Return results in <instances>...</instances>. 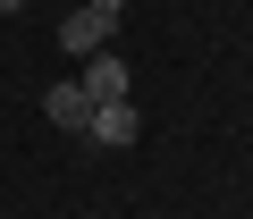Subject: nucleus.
I'll list each match as a JSON object with an SVG mask.
<instances>
[{
  "mask_svg": "<svg viewBox=\"0 0 253 219\" xmlns=\"http://www.w3.org/2000/svg\"><path fill=\"white\" fill-rule=\"evenodd\" d=\"M84 135L110 144V152H126V144H135V110H126V101H101L93 118H84Z\"/></svg>",
  "mask_w": 253,
  "mask_h": 219,
  "instance_id": "7ed1b4c3",
  "label": "nucleus"
},
{
  "mask_svg": "<svg viewBox=\"0 0 253 219\" xmlns=\"http://www.w3.org/2000/svg\"><path fill=\"white\" fill-rule=\"evenodd\" d=\"M17 9H26V0H0V17H17Z\"/></svg>",
  "mask_w": 253,
  "mask_h": 219,
  "instance_id": "423d86ee",
  "label": "nucleus"
},
{
  "mask_svg": "<svg viewBox=\"0 0 253 219\" xmlns=\"http://www.w3.org/2000/svg\"><path fill=\"white\" fill-rule=\"evenodd\" d=\"M42 118H51V127H68V135H84V118H93V101H84L76 84H51V93H42Z\"/></svg>",
  "mask_w": 253,
  "mask_h": 219,
  "instance_id": "20e7f679",
  "label": "nucleus"
},
{
  "mask_svg": "<svg viewBox=\"0 0 253 219\" xmlns=\"http://www.w3.org/2000/svg\"><path fill=\"white\" fill-rule=\"evenodd\" d=\"M110 34H118V17L110 9H68V26H59V51H76V59H93V51H110Z\"/></svg>",
  "mask_w": 253,
  "mask_h": 219,
  "instance_id": "f257e3e1",
  "label": "nucleus"
},
{
  "mask_svg": "<svg viewBox=\"0 0 253 219\" xmlns=\"http://www.w3.org/2000/svg\"><path fill=\"white\" fill-rule=\"evenodd\" d=\"M76 93H84L93 110H101V101H126V59H118V51H93V59H84V84H76Z\"/></svg>",
  "mask_w": 253,
  "mask_h": 219,
  "instance_id": "f03ea898",
  "label": "nucleus"
},
{
  "mask_svg": "<svg viewBox=\"0 0 253 219\" xmlns=\"http://www.w3.org/2000/svg\"><path fill=\"white\" fill-rule=\"evenodd\" d=\"M84 9H110V17H118V9H126V0H84Z\"/></svg>",
  "mask_w": 253,
  "mask_h": 219,
  "instance_id": "39448f33",
  "label": "nucleus"
}]
</instances>
